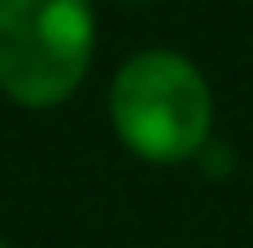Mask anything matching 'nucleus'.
<instances>
[{
	"mask_svg": "<svg viewBox=\"0 0 253 248\" xmlns=\"http://www.w3.org/2000/svg\"><path fill=\"white\" fill-rule=\"evenodd\" d=\"M94 61L89 0H0V94L19 108H56Z\"/></svg>",
	"mask_w": 253,
	"mask_h": 248,
	"instance_id": "2",
	"label": "nucleus"
},
{
	"mask_svg": "<svg viewBox=\"0 0 253 248\" xmlns=\"http://www.w3.org/2000/svg\"><path fill=\"white\" fill-rule=\"evenodd\" d=\"M197 159H207V174H211V178H225L230 164H235V155H230L225 145H216V141H207V150H202Z\"/></svg>",
	"mask_w": 253,
	"mask_h": 248,
	"instance_id": "3",
	"label": "nucleus"
},
{
	"mask_svg": "<svg viewBox=\"0 0 253 248\" xmlns=\"http://www.w3.org/2000/svg\"><path fill=\"white\" fill-rule=\"evenodd\" d=\"M122 5H141V0H122Z\"/></svg>",
	"mask_w": 253,
	"mask_h": 248,
	"instance_id": "4",
	"label": "nucleus"
},
{
	"mask_svg": "<svg viewBox=\"0 0 253 248\" xmlns=\"http://www.w3.org/2000/svg\"><path fill=\"white\" fill-rule=\"evenodd\" d=\"M0 248H9V244H5V239H0Z\"/></svg>",
	"mask_w": 253,
	"mask_h": 248,
	"instance_id": "5",
	"label": "nucleus"
},
{
	"mask_svg": "<svg viewBox=\"0 0 253 248\" xmlns=\"http://www.w3.org/2000/svg\"><path fill=\"white\" fill-rule=\"evenodd\" d=\"M113 131L145 164H188L207 150L216 99L211 84L183 52L150 47L126 56L108 89Z\"/></svg>",
	"mask_w": 253,
	"mask_h": 248,
	"instance_id": "1",
	"label": "nucleus"
}]
</instances>
